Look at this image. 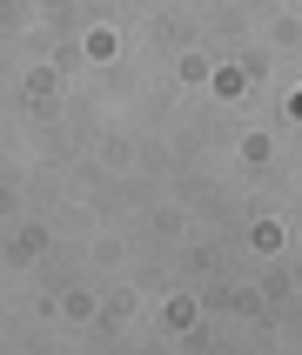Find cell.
Returning a JSON list of instances; mask_svg holds the SVG:
<instances>
[{
	"instance_id": "cell-1",
	"label": "cell",
	"mask_w": 302,
	"mask_h": 355,
	"mask_svg": "<svg viewBox=\"0 0 302 355\" xmlns=\"http://www.w3.org/2000/svg\"><path fill=\"white\" fill-rule=\"evenodd\" d=\"M296 114H302V94H296Z\"/></svg>"
}]
</instances>
